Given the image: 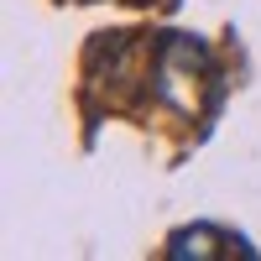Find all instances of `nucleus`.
Wrapping results in <instances>:
<instances>
[{
	"instance_id": "1",
	"label": "nucleus",
	"mask_w": 261,
	"mask_h": 261,
	"mask_svg": "<svg viewBox=\"0 0 261 261\" xmlns=\"http://www.w3.org/2000/svg\"><path fill=\"white\" fill-rule=\"evenodd\" d=\"M151 89L162 105L183 115H209L214 99H220V68L199 37H178L167 32L157 47H151Z\"/></svg>"
},
{
	"instance_id": "2",
	"label": "nucleus",
	"mask_w": 261,
	"mask_h": 261,
	"mask_svg": "<svg viewBox=\"0 0 261 261\" xmlns=\"http://www.w3.org/2000/svg\"><path fill=\"white\" fill-rule=\"evenodd\" d=\"M167 261H256V246L230 225H183L167 235Z\"/></svg>"
}]
</instances>
